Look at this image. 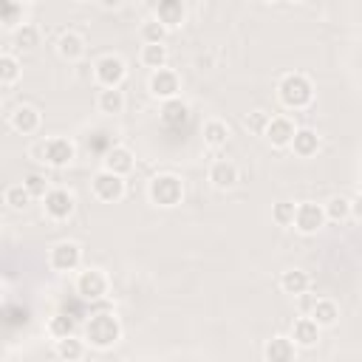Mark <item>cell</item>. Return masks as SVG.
I'll return each mask as SVG.
<instances>
[{"label":"cell","mask_w":362,"mask_h":362,"mask_svg":"<svg viewBox=\"0 0 362 362\" xmlns=\"http://www.w3.org/2000/svg\"><path fill=\"white\" fill-rule=\"evenodd\" d=\"M82 339H85L90 348H96V351L113 348V345L122 339V322H119V317L110 314V311H96V314H90V317L85 320V325H82Z\"/></svg>","instance_id":"obj_1"},{"label":"cell","mask_w":362,"mask_h":362,"mask_svg":"<svg viewBox=\"0 0 362 362\" xmlns=\"http://www.w3.org/2000/svg\"><path fill=\"white\" fill-rule=\"evenodd\" d=\"M277 99L283 107L288 110H305L311 102H314V85L305 74L300 71H291V74H283L280 82H277Z\"/></svg>","instance_id":"obj_2"},{"label":"cell","mask_w":362,"mask_h":362,"mask_svg":"<svg viewBox=\"0 0 362 362\" xmlns=\"http://www.w3.org/2000/svg\"><path fill=\"white\" fill-rule=\"evenodd\" d=\"M147 198H150V204H156L161 209L178 206L184 201V181H181V175H175V173L153 175L150 184H147Z\"/></svg>","instance_id":"obj_3"},{"label":"cell","mask_w":362,"mask_h":362,"mask_svg":"<svg viewBox=\"0 0 362 362\" xmlns=\"http://www.w3.org/2000/svg\"><path fill=\"white\" fill-rule=\"evenodd\" d=\"M74 288H76V294H79L82 300H88V303H96V300L107 297V291H110V277L105 274V269L88 266V269L76 272Z\"/></svg>","instance_id":"obj_4"},{"label":"cell","mask_w":362,"mask_h":362,"mask_svg":"<svg viewBox=\"0 0 362 362\" xmlns=\"http://www.w3.org/2000/svg\"><path fill=\"white\" fill-rule=\"evenodd\" d=\"M37 150H40L42 161H45L48 167H57V170L68 167V164L76 158V144H74L68 136H51V139H45Z\"/></svg>","instance_id":"obj_5"},{"label":"cell","mask_w":362,"mask_h":362,"mask_svg":"<svg viewBox=\"0 0 362 362\" xmlns=\"http://www.w3.org/2000/svg\"><path fill=\"white\" fill-rule=\"evenodd\" d=\"M127 76V62L119 54H105L93 62V79L99 88H119Z\"/></svg>","instance_id":"obj_6"},{"label":"cell","mask_w":362,"mask_h":362,"mask_svg":"<svg viewBox=\"0 0 362 362\" xmlns=\"http://www.w3.org/2000/svg\"><path fill=\"white\" fill-rule=\"evenodd\" d=\"M48 266L59 274L76 272L82 266V246L76 240H57L48 252Z\"/></svg>","instance_id":"obj_7"},{"label":"cell","mask_w":362,"mask_h":362,"mask_svg":"<svg viewBox=\"0 0 362 362\" xmlns=\"http://www.w3.org/2000/svg\"><path fill=\"white\" fill-rule=\"evenodd\" d=\"M90 192L96 201L102 204H119L124 198V178L122 175H113L107 170H99L93 178H90Z\"/></svg>","instance_id":"obj_8"},{"label":"cell","mask_w":362,"mask_h":362,"mask_svg":"<svg viewBox=\"0 0 362 362\" xmlns=\"http://www.w3.org/2000/svg\"><path fill=\"white\" fill-rule=\"evenodd\" d=\"M325 223H328V218H325V206L322 204H317V201H300L297 204L294 229L300 235H317Z\"/></svg>","instance_id":"obj_9"},{"label":"cell","mask_w":362,"mask_h":362,"mask_svg":"<svg viewBox=\"0 0 362 362\" xmlns=\"http://www.w3.org/2000/svg\"><path fill=\"white\" fill-rule=\"evenodd\" d=\"M147 90H150L153 99H161V102L178 99V93H181V76H178L173 68L153 71L150 79H147Z\"/></svg>","instance_id":"obj_10"},{"label":"cell","mask_w":362,"mask_h":362,"mask_svg":"<svg viewBox=\"0 0 362 362\" xmlns=\"http://www.w3.org/2000/svg\"><path fill=\"white\" fill-rule=\"evenodd\" d=\"M76 209V198L74 192L62 189V187H54L45 198H42V212L51 218V221H68Z\"/></svg>","instance_id":"obj_11"},{"label":"cell","mask_w":362,"mask_h":362,"mask_svg":"<svg viewBox=\"0 0 362 362\" xmlns=\"http://www.w3.org/2000/svg\"><path fill=\"white\" fill-rule=\"evenodd\" d=\"M8 124L20 136H34L40 130V124H42V116H40V110L34 105H17L8 113Z\"/></svg>","instance_id":"obj_12"},{"label":"cell","mask_w":362,"mask_h":362,"mask_svg":"<svg viewBox=\"0 0 362 362\" xmlns=\"http://www.w3.org/2000/svg\"><path fill=\"white\" fill-rule=\"evenodd\" d=\"M133 167H136V156H133V150L124 147V144H113V147L105 153V158H102V170H107V173H113V175H122V178L130 175Z\"/></svg>","instance_id":"obj_13"},{"label":"cell","mask_w":362,"mask_h":362,"mask_svg":"<svg viewBox=\"0 0 362 362\" xmlns=\"http://www.w3.org/2000/svg\"><path fill=\"white\" fill-rule=\"evenodd\" d=\"M206 178H209V184H212L215 189H232V187L240 181V170H238V164L229 161V158H215V161L209 164Z\"/></svg>","instance_id":"obj_14"},{"label":"cell","mask_w":362,"mask_h":362,"mask_svg":"<svg viewBox=\"0 0 362 362\" xmlns=\"http://www.w3.org/2000/svg\"><path fill=\"white\" fill-rule=\"evenodd\" d=\"M294 133H297L294 119H288V116H272V122H269L263 139H266L272 147H291Z\"/></svg>","instance_id":"obj_15"},{"label":"cell","mask_w":362,"mask_h":362,"mask_svg":"<svg viewBox=\"0 0 362 362\" xmlns=\"http://www.w3.org/2000/svg\"><path fill=\"white\" fill-rule=\"evenodd\" d=\"M297 345L291 337L286 334H274L272 339H266V348H263V356L266 362H297Z\"/></svg>","instance_id":"obj_16"},{"label":"cell","mask_w":362,"mask_h":362,"mask_svg":"<svg viewBox=\"0 0 362 362\" xmlns=\"http://www.w3.org/2000/svg\"><path fill=\"white\" fill-rule=\"evenodd\" d=\"M153 17H156L167 31H173V28L184 25V20H187V6H184L181 0H161V3L153 8Z\"/></svg>","instance_id":"obj_17"},{"label":"cell","mask_w":362,"mask_h":362,"mask_svg":"<svg viewBox=\"0 0 362 362\" xmlns=\"http://www.w3.org/2000/svg\"><path fill=\"white\" fill-rule=\"evenodd\" d=\"M320 325L305 314V317H297L294 322H291V339H294V345L297 348H314L317 342H320Z\"/></svg>","instance_id":"obj_18"},{"label":"cell","mask_w":362,"mask_h":362,"mask_svg":"<svg viewBox=\"0 0 362 362\" xmlns=\"http://www.w3.org/2000/svg\"><path fill=\"white\" fill-rule=\"evenodd\" d=\"M85 51H88V42H85L82 34H76V31H62V34H59V40H57V54H59L62 59L76 62V59L85 57Z\"/></svg>","instance_id":"obj_19"},{"label":"cell","mask_w":362,"mask_h":362,"mask_svg":"<svg viewBox=\"0 0 362 362\" xmlns=\"http://www.w3.org/2000/svg\"><path fill=\"white\" fill-rule=\"evenodd\" d=\"M96 107L105 116H119L127 107V96H124L122 88H102L99 96H96Z\"/></svg>","instance_id":"obj_20"},{"label":"cell","mask_w":362,"mask_h":362,"mask_svg":"<svg viewBox=\"0 0 362 362\" xmlns=\"http://www.w3.org/2000/svg\"><path fill=\"white\" fill-rule=\"evenodd\" d=\"M280 288H283V294L303 297V294L311 288V277H308V272H303V269H286V272L280 274Z\"/></svg>","instance_id":"obj_21"},{"label":"cell","mask_w":362,"mask_h":362,"mask_svg":"<svg viewBox=\"0 0 362 362\" xmlns=\"http://www.w3.org/2000/svg\"><path fill=\"white\" fill-rule=\"evenodd\" d=\"M308 317H311L320 328H331V325H337V320H339V305H337L331 297H320V300H314Z\"/></svg>","instance_id":"obj_22"},{"label":"cell","mask_w":362,"mask_h":362,"mask_svg":"<svg viewBox=\"0 0 362 362\" xmlns=\"http://www.w3.org/2000/svg\"><path fill=\"white\" fill-rule=\"evenodd\" d=\"M139 59H141V65H144V68H150V74H153V71L167 68L170 51H167V45H164V42H144V45H141V51H139Z\"/></svg>","instance_id":"obj_23"},{"label":"cell","mask_w":362,"mask_h":362,"mask_svg":"<svg viewBox=\"0 0 362 362\" xmlns=\"http://www.w3.org/2000/svg\"><path fill=\"white\" fill-rule=\"evenodd\" d=\"M317 150H320V136H317V130H311V127H297L294 141H291V153L300 156V158H311V156H317Z\"/></svg>","instance_id":"obj_24"},{"label":"cell","mask_w":362,"mask_h":362,"mask_svg":"<svg viewBox=\"0 0 362 362\" xmlns=\"http://www.w3.org/2000/svg\"><path fill=\"white\" fill-rule=\"evenodd\" d=\"M161 122L167 127H181L189 122V105L178 96V99H170V102H161Z\"/></svg>","instance_id":"obj_25"},{"label":"cell","mask_w":362,"mask_h":362,"mask_svg":"<svg viewBox=\"0 0 362 362\" xmlns=\"http://www.w3.org/2000/svg\"><path fill=\"white\" fill-rule=\"evenodd\" d=\"M85 348H88V342H85L82 337H76V334L54 342V351H57V356H59L62 362H79V359L85 356Z\"/></svg>","instance_id":"obj_26"},{"label":"cell","mask_w":362,"mask_h":362,"mask_svg":"<svg viewBox=\"0 0 362 362\" xmlns=\"http://www.w3.org/2000/svg\"><path fill=\"white\" fill-rule=\"evenodd\" d=\"M229 124L223 122V119H206L204 122V141H206V147H212V150H218V147H223L226 141H229Z\"/></svg>","instance_id":"obj_27"},{"label":"cell","mask_w":362,"mask_h":362,"mask_svg":"<svg viewBox=\"0 0 362 362\" xmlns=\"http://www.w3.org/2000/svg\"><path fill=\"white\" fill-rule=\"evenodd\" d=\"M25 6L23 3H17V0H6V3H0V23H3V28H8V31H17L25 20Z\"/></svg>","instance_id":"obj_28"},{"label":"cell","mask_w":362,"mask_h":362,"mask_svg":"<svg viewBox=\"0 0 362 362\" xmlns=\"http://www.w3.org/2000/svg\"><path fill=\"white\" fill-rule=\"evenodd\" d=\"M31 201H34V198H31V192L25 189V184H8V187L3 189V204H6L11 212H23Z\"/></svg>","instance_id":"obj_29"},{"label":"cell","mask_w":362,"mask_h":362,"mask_svg":"<svg viewBox=\"0 0 362 362\" xmlns=\"http://www.w3.org/2000/svg\"><path fill=\"white\" fill-rule=\"evenodd\" d=\"M11 40L20 51H34L40 45V28L34 23H23L17 31H11Z\"/></svg>","instance_id":"obj_30"},{"label":"cell","mask_w":362,"mask_h":362,"mask_svg":"<svg viewBox=\"0 0 362 362\" xmlns=\"http://www.w3.org/2000/svg\"><path fill=\"white\" fill-rule=\"evenodd\" d=\"M45 331H48V337H54V342H57V339L74 337V331H76V322H74V317H71V314H54V317L48 320Z\"/></svg>","instance_id":"obj_31"},{"label":"cell","mask_w":362,"mask_h":362,"mask_svg":"<svg viewBox=\"0 0 362 362\" xmlns=\"http://www.w3.org/2000/svg\"><path fill=\"white\" fill-rule=\"evenodd\" d=\"M20 74H23L20 59L14 54H0V85L3 88H11L20 79Z\"/></svg>","instance_id":"obj_32"},{"label":"cell","mask_w":362,"mask_h":362,"mask_svg":"<svg viewBox=\"0 0 362 362\" xmlns=\"http://www.w3.org/2000/svg\"><path fill=\"white\" fill-rule=\"evenodd\" d=\"M322 206H325V218H328V221L342 223V221L351 218V198H345V195H334V198H328V204H322Z\"/></svg>","instance_id":"obj_33"},{"label":"cell","mask_w":362,"mask_h":362,"mask_svg":"<svg viewBox=\"0 0 362 362\" xmlns=\"http://www.w3.org/2000/svg\"><path fill=\"white\" fill-rule=\"evenodd\" d=\"M294 215H297V204L294 201H277L272 206V221L277 226H294Z\"/></svg>","instance_id":"obj_34"},{"label":"cell","mask_w":362,"mask_h":362,"mask_svg":"<svg viewBox=\"0 0 362 362\" xmlns=\"http://www.w3.org/2000/svg\"><path fill=\"white\" fill-rule=\"evenodd\" d=\"M139 34H141V42H164V37H167V28H164V25H161L156 17H147V20L141 23Z\"/></svg>","instance_id":"obj_35"},{"label":"cell","mask_w":362,"mask_h":362,"mask_svg":"<svg viewBox=\"0 0 362 362\" xmlns=\"http://www.w3.org/2000/svg\"><path fill=\"white\" fill-rule=\"evenodd\" d=\"M23 184H25V189L31 192V198H37V201H42L54 187H48V178L45 175H40V173H28L25 178H23Z\"/></svg>","instance_id":"obj_36"},{"label":"cell","mask_w":362,"mask_h":362,"mask_svg":"<svg viewBox=\"0 0 362 362\" xmlns=\"http://www.w3.org/2000/svg\"><path fill=\"white\" fill-rule=\"evenodd\" d=\"M269 122H272V113H266V110H252V113H246V119H243V124H246L252 133H257V136H266Z\"/></svg>","instance_id":"obj_37"},{"label":"cell","mask_w":362,"mask_h":362,"mask_svg":"<svg viewBox=\"0 0 362 362\" xmlns=\"http://www.w3.org/2000/svg\"><path fill=\"white\" fill-rule=\"evenodd\" d=\"M351 218L362 223V189H359V192L351 198Z\"/></svg>","instance_id":"obj_38"}]
</instances>
